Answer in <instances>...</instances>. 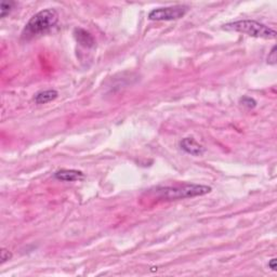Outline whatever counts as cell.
<instances>
[{
    "instance_id": "obj_1",
    "label": "cell",
    "mask_w": 277,
    "mask_h": 277,
    "mask_svg": "<svg viewBox=\"0 0 277 277\" xmlns=\"http://www.w3.org/2000/svg\"><path fill=\"white\" fill-rule=\"evenodd\" d=\"M211 187L203 184H182L174 186H160L150 192L156 201H178L197 196H203L211 192Z\"/></svg>"
},
{
    "instance_id": "obj_2",
    "label": "cell",
    "mask_w": 277,
    "mask_h": 277,
    "mask_svg": "<svg viewBox=\"0 0 277 277\" xmlns=\"http://www.w3.org/2000/svg\"><path fill=\"white\" fill-rule=\"evenodd\" d=\"M57 21H59V14L55 9H45L31 18V20L24 27L22 35L26 39L42 35L52 30Z\"/></svg>"
},
{
    "instance_id": "obj_3",
    "label": "cell",
    "mask_w": 277,
    "mask_h": 277,
    "mask_svg": "<svg viewBox=\"0 0 277 277\" xmlns=\"http://www.w3.org/2000/svg\"><path fill=\"white\" fill-rule=\"evenodd\" d=\"M222 30L246 34L248 36L263 38V39H275L277 35L273 28L254 20H240L226 23L222 26Z\"/></svg>"
},
{
    "instance_id": "obj_4",
    "label": "cell",
    "mask_w": 277,
    "mask_h": 277,
    "mask_svg": "<svg viewBox=\"0 0 277 277\" xmlns=\"http://www.w3.org/2000/svg\"><path fill=\"white\" fill-rule=\"evenodd\" d=\"M189 8L185 4H177V6L163 7L153 9L148 13L150 21H173L183 18L188 12Z\"/></svg>"
},
{
    "instance_id": "obj_5",
    "label": "cell",
    "mask_w": 277,
    "mask_h": 277,
    "mask_svg": "<svg viewBox=\"0 0 277 277\" xmlns=\"http://www.w3.org/2000/svg\"><path fill=\"white\" fill-rule=\"evenodd\" d=\"M180 148L183 152H185L192 156H203L205 153V148L202 144H199L195 139L193 138H184L180 142Z\"/></svg>"
},
{
    "instance_id": "obj_6",
    "label": "cell",
    "mask_w": 277,
    "mask_h": 277,
    "mask_svg": "<svg viewBox=\"0 0 277 277\" xmlns=\"http://www.w3.org/2000/svg\"><path fill=\"white\" fill-rule=\"evenodd\" d=\"M55 178L63 182H75L81 181L85 179V174L79 170L75 169H61L55 173Z\"/></svg>"
},
{
    "instance_id": "obj_7",
    "label": "cell",
    "mask_w": 277,
    "mask_h": 277,
    "mask_svg": "<svg viewBox=\"0 0 277 277\" xmlns=\"http://www.w3.org/2000/svg\"><path fill=\"white\" fill-rule=\"evenodd\" d=\"M74 36L76 38L77 42H78L79 45L82 47L93 48L95 46L94 38L92 37L90 33H88L85 30H82V28H75Z\"/></svg>"
},
{
    "instance_id": "obj_8",
    "label": "cell",
    "mask_w": 277,
    "mask_h": 277,
    "mask_svg": "<svg viewBox=\"0 0 277 277\" xmlns=\"http://www.w3.org/2000/svg\"><path fill=\"white\" fill-rule=\"evenodd\" d=\"M59 93H57L56 90H45V91H40L38 92V93L35 94L34 96V101H35L36 104H47L49 103V102L55 101Z\"/></svg>"
},
{
    "instance_id": "obj_9",
    "label": "cell",
    "mask_w": 277,
    "mask_h": 277,
    "mask_svg": "<svg viewBox=\"0 0 277 277\" xmlns=\"http://www.w3.org/2000/svg\"><path fill=\"white\" fill-rule=\"evenodd\" d=\"M14 4L16 3L12 1H2L1 2V6H0V12H1L0 17H1V18H4L7 16H9V13L12 11Z\"/></svg>"
},
{
    "instance_id": "obj_10",
    "label": "cell",
    "mask_w": 277,
    "mask_h": 277,
    "mask_svg": "<svg viewBox=\"0 0 277 277\" xmlns=\"http://www.w3.org/2000/svg\"><path fill=\"white\" fill-rule=\"evenodd\" d=\"M240 104L242 106H245L246 109H255L257 106V101L255 99L250 98V96H242V98L240 100Z\"/></svg>"
},
{
    "instance_id": "obj_11",
    "label": "cell",
    "mask_w": 277,
    "mask_h": 277,
    "mask_svg": "<svg viewBox=\"0 0 277 277\" xmlns=\"http://www.w3.org/2000/svg\"><path fill=\"white\" fill-rule=\"evenodd\" d=\"M267 64L270 65H275L277 63V52H276V46H274L272 48L271 52L269 53V55H267V59H266Z\"/></svg>"
},
{
    "instance_id": "obj_12",
    "label": "cell",
    "mask_w": 277,
    "mask_h": 277,
    "mask_svg": "<svg viewBox=\"0 0 277 277\" xmlns=\"http://www.w3.org/2000/svg\"><path fill=\"white\" fill-rule=\"evenodd\" d=\"M12 258V254L10 250L6 249V248H2L1 252H0V260H1V264H3L4 262L9 261Z\"/></svg>"
},
{
    "instance_id": "obj_13",
    "label": "cell",
    "mask_w": 277,
    "mask_h": 277,
    "mask_svg": "<svg viewBox=\"0 0 277 277\" xmlns=\"http://www.w3.org/2000/svg\"><path fill=\"white\" fill-rule=\"evenodd\" d=\"M276 266H277V261H276V258H273V259H271L269 261V267L272 271H276Z\"/></svg>"
}]
</instances>
